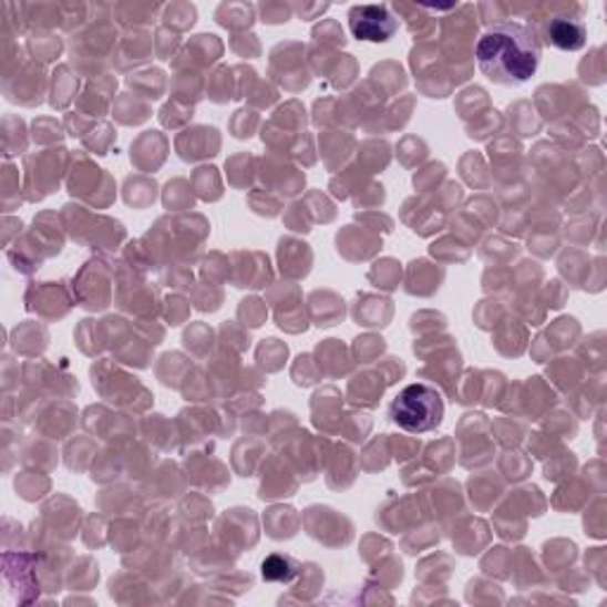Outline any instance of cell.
<instances>
[{"label": "cell", "mask_w": 607, "mask_h": 607, "mask_svg": "<svg viewBox=\"0 0 607 607\" xmlns=\"http://www.w3.org/2000/svg\"><path fill=\"white\" fill-rule=\"evenodd\" d=\"M475 58L480 72L488 81L501 86H519L536 74L542 62V43L529 27L505 22L482 33Z\"/></svg>", "instance_id": "6da1fadb"}, {"label": "cell", "mask_w": 607, "mask_h": 607, "mask_svg": "<svg viewBox=\"0 0 607 607\" xmlns=\"http://www.w3.org/2000/svg\"><path fill=\"white\" fill-rule=\"evenodd\" d=\"M390 415L394 423L411 434H425L442 425L444 420V397L432 384L415 382L403 387L394 397Z\"/></svg>", "instance_id": "7a4b0ae2"}, {"label": "cell", "mask_w": 607, "mask_h": 607, "mask_svg": "<svg viewBox=\"0 0 607 607\" xmlns=\"http://www.w3.org/2000/svg\"><path fill=\"white\" fill-rule=\"evenodd\" d=\"M397 20L387 6H357L349 12V31L353 39L384 43L397 33Z\"/></svg>", "instance_id": "3957f363"}, {"label": "cell", "mask_w": 607, "mask_h": 607, "mask_svg": "<svg viewBox=\"0 0 607 607\" xmlns=\"http://www.w3.org/2000/svg\"><path fill=\"white\" fill-rule=\"evenodd\" d=\"M551 43L560 50H582L586 45V24L582 20L558 17L548 27Z\"/></svg>", "instance_id": "277c9868"}, {"label": "cell", "mask_w": 607, "mask_h": 607, "mask_svg": "<svg viewBox=\"0 0 607 607\" xmlns=\"http://www.w3.org/2000/svg\"><path fill=\"white\" fill-rule=\"evenodd\" d=\"M297 575H299L297 563L290 560V558H282V555H271V558H266L264 565H261V577L266 582L290 584Z\"/></svg>", "instance_id": "5b68a950"}]
</instances>
